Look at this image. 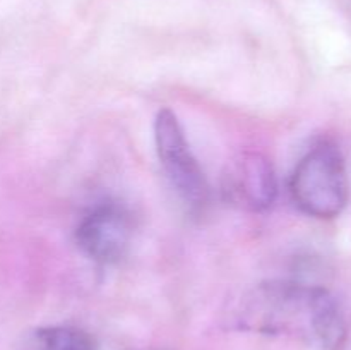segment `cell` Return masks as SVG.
Returning a JSON list of instances; mask_svg holds the SVG:
<instances>
[{
    "label": "cell",
    "instance_id": "5b68a950",
    "mask_svg": "<svg viewBox=\"0 0 351 350\" xmlns=\"http://www.w3.org/2000/svg\"><path fill=\"white\" fill-rule=\"evenodd\" d=\"M221 196L243 211L259 213L271 208L276 201L278 180L269 158L257 151L232 158L221 175Z\"/></svg>",
    "mask_w": 351,
    "mask_h": 350
},
{
    "label": "cell",
    "instance_id": "3957f363",
    "mask_svg": "<svg viewBox=\"0 0 351 350\" xmlns=\"http://www.w3.org/2000/svg\"><path fill=\"white\" fill-rule=\"evenodd\" d=\"M154 143L160 163L171 187L191 211H201L209 201V185L202 167L194 156L178 117L170 108L154 119Z\"/></svg>",
    "mask_w": 351,
    "mask_h": 350
},
{
    "label": "cell",
    "instance_id": "8992f818",
    "mask_svg": "<svg viewBox=\"0 0 351 350\" xmlns=\"http://www.w3.org/2000/svg\"><path fill=\"white\" fill-rule=\"evenodd\" d=\"M16 350H98L95 336L77 326H41L27 331Z\"/></svg>",
    "mask_w": 351,
    "mask_h": 350
},
{
    "label": "cell",
    "instance_id": "277c9868",
    "mask_svg": "<svg viewBox=\"0 0 351 350\" xmlns=\"http://www.w3.org/2000/svg\"><path fill=\"white\" fill-rule=\"evenodd\" d=\"M132 218L123 206L101 202L89 209L75 226V244L99 264L119 263L132 242Z\"/></svg>",
    "mask_w": 351,
    "mask_h": 350
},
{
    "label": "cell",
    "instance_id": "7a4b0ae2",
    "mask_svg": "<svg viewBox=\"0 0 351 350\" xmlns=\"http://www.w3.org/2000/svg\"><path fill=\"white\" fill-rule=\"evenodd\" d=\"M290 194L305 215L321 220L338 216L348 202V172L341 150L331 141L311 148L291 174Z\"/></svg>",
    "mask_w": 351,
    "mask_h": 350
},
{
    "label": "cell",
    "instance_id": "6da1fadb",
    "mask_svg": "<svg viewBox=\"0 0 351 350\" xmlns=\"http://www.w3.org/2000/svg\"><path fill=\"white\" fill-rule=\"evenodd\" d=\"M242 328L267 335H290L319 350H339L348 335L338 299L321 285L271 280L243 295L237 307Z\"/></svg>",
    "mask_w": 351,
    "mask_h": 350
}]
</instances>
